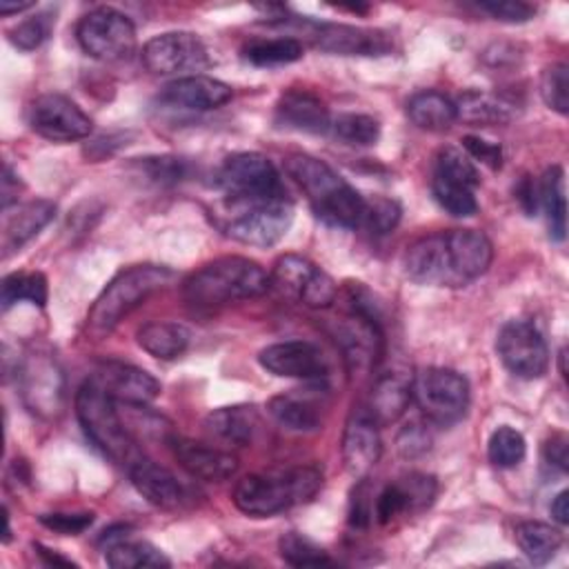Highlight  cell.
I'll use <instances>...</instances> for the list:
<instances>
[{"instance_id":"14","label":"cell","mask_w":569,"mask_h":569,"mask_svg":"<svg viewBox=\"0 0 569 569\" xmlns=\"http://www.w3.org/2000/svg\"><path fill=\"white\" fill-rule=\"evenodd\" d=\"M293 222V204L289 198H273L242 204L238 216L229 220L227 236L249 247H273L284 238Z\"/></svg>"},{"instance_id":"28","label":"cell","mask_w":569,"mask_h":569,"mask_svg":"<svg viewBox=\"0 0 569 569\" xmlns=\"http://www.w3.org/2000/svg\"><path fill=\"white\" fill-rule=\"evenodd\" d=\"M56 216V204L51 200H31L18 204L13 213L7 211L4 216V231H2V249L4 258L38 236Z\"/></svg>"},{"instance_id":"8","label":"cell","mask_w":569,"mask_h":569,"mask_svg":"<svg viewBox=\"0 0 569 569\" xmlns=\"http://www.w3.org/2000/svg\"><path fill=\"white\" fill-rule=\"evenodd\" d=\"M411 400L436 425H453L465 418L471 400L462 373L445 367H427L411 378Z\"/></svg>"},{"instance_id":"16","label":"cell","mask_w":569,"mask_h":569,"mask_svg":"<svg viewBox=\"0 0 569 569\" xmlns=\"http://www.w3.org/2000/svg\"><path fill=\"white\" fill-rule=\"evenodd\" d=\"M27 122L31 131L51 142L82 140L91 133V118L62 93H42L31 100L27 109Z\"/></svg>"},{"instance_id":"43","label":"cell","mask_w":569,"mask_h":569,"mask_svg":"<svg viewBox=\"0 0 569 569\" xmlns=\"http://www.w3.org/2000/svg\"><path fill=\"white\" fill-rule=\"evenodd\" d=\"M400 216H402V209L393 198L378 196L373 200H367L360 227H365L367 231H371L376 236H385L398 227Z\"/></svg>"},{"instance_id":"33","label":"cell","mask_w":569,"mask_h":569,"mask_svg":"<svg viewBox=\"0 0 569 569\" xmlns=\"http://www.w3.org/2000/svg\"><path fill=\"white\" fill-rule=\"evenodd\" d=\"M318 271L320 267L313 264L309 258L298 253H284L273 262L269 280H271V287H276L282 296L300 302L307 287L318 276Z\"/></svg>"},{"instance_id":"40","label":"cell","mask_w":569,"mask_h":569,"mask_svg":"<svg viewBox=\"0 0 569 569\" xmlns=\"http://www.w3.org/2000/svg\"><path fill=\"white\" fill-rule=\"evenodd\" d=\"M278 553L291 567L333 565V558L322 547H318L311 538H307V536H302L298 531H287V533L280 536Z\"/></svg>"},{"instance_id":"7","label":"cell","mask_w":569,"mask_h":569,"mask_svg":"<svg viewBox=\"0 0 569 569\" xmlns=\"http://www.w3.org/2000/svg\"><path fill=\"white\" fill-rule=\"evenodd\" d=\"M218 187L233 204H249L282 198L284 187L276 164L258 151H240L224 158L218 169Z\"/></svg>"},{"instance_id":"47","label":"cell","mask_w":569,"mask_h":569,"mask_svg":"<svg viewBox=\"0 0 569 569\" xmlns=\"http://www.w3.org/2000/svg\"><path fill=\"white\" fill-rule=\"evenodd\" d=\"M93 518L96 516L91 511H80V513L56 511V513H42L38 520H40V525H44L47 529H51L60 536H78L91 527Z\"/></svg>"},{"instance_id":"10","label":"cell","mask_w":569,"mask_h":569,"mask_svg":"<svg viewBox=\"0 0 569 569\" xmlns=\"http://www.w3.org/2000/svg\"><path fill=\"white\" fill-rule=\"evenodd\" d=\"M327 331L340 347L345 365L351 376L369 373L382 356V329L378 318L351 309L327 322Z\"/></svg>"},{"instance_id":"38","label":"cell","mask_w":569,"mask_h":569,"mask_svg":"<svg viewBox=\"0 0 569 569\" xmlns=\"http://www.w3.org/2000/svg\"><path fill=\"white\" fill-rule=\"evenodd\" d=\"M476 187L465 184L460 180L431 176V193L433 200L451 216L456 218H469L478 213V200H476Z\"/></svg>"},{"instance_id":"42","label":"cell","mask_w":569,"mask_h":569,"mask_svg":"<svg viewBox=\"0 0 569 569\" xmlns=\"http://www.w3.org/2000/svg\"><path fill=\"white\" fill-rule=\"evenodd\" d=\"M540 96L549 109L560 116L569 111V67L565 62H553L542 69Z\"/></svg>"},{"instance_id":"54","label":"cell","mask_w":569,"mask_h":569,"mask_svg":"<svg viewBox=\"0 0 569 569\" xmlns=\"http://www.w3.org/2000/svg\"><path fill=\"white\" fill-rule=\"evenodd\" d=\"M549 511H551L553 520H556L560 527H565V525L569 522V491H567V489H562V491L553 498Z\"/></svg>"},{"instance_id":"30","label":"cell","mask_w":569,"mask_h":569,"mask_svg":"<svg viewBox=\"0 0 569 569\" xmlns=\"http://www.w3.org/2000/svg\"><path fill=\"white\" fill-rule=\"evenodd\" d=\"M538 204L545 211L549 238L562 242L567 236V187L560 164L549 167L538 182Z\"/></svg>"},{"instance_id":"46","label":"cell","mask_w":569,"mask_h":569,"mask_svg":"<svg viewBox=\"0 0 569 569\" xmlns=\"http://www.w3.org/2000/svg\"><path fill=\"white\" fill-rule=\"evenodd\" d=\"M478 9L489 13L493 20L500 22H527L536 16V7L522 0H489V2H478Z\"/></svg>"},{"instance_id":"29","label":"cell","mask_w":569,"mask_h":569,"mask_svg":"<svg viewBox=\"0 0 569 569\" xmlns=\"http://www.w3.org/2000/svg\"><path fill=\"white\" fill-rule=\"evenodd\" d=\"M456 116L462 122L469 124H507L516 118V104L498 93L480 91V89H469L462 91L456 100Z\"/></svg>"},{"instance_id":"5","label":"cell","mask_w":569,"mask_h":569,"mask_svg":"<svg viewBox=\"0 0 569 569\" xmlns=\"http://www.w3.org/2000/svg\"><path fill=\"white\" fill-rule=\"evenodd\" d=\"M171 280L173 271L162 264H136L122 269L91 305L84 325L87 336H91V340L109 336L136 307L164 289Z\"/></svg>"},{"instance_id":"36","label":"cell","mask_w":569,"mask_h":569,"mask_svg":"<svg viewBox=\"0 0 569 569\" xmlns=\"http://www.w3.org/2000/svg\"><path fill=\"white\" fill-rule=\"evenodd\" d=\"M104 560L113 569H142V567H171V560L147 540H118L104 547Z\"/></svg>"},{"instance_id":"11","label":"cell","mask_w":569,"mask_h":569,"mask_svg":"<svg viewBox=\"0 0 569 569\" xmlns=\"http://www.w3.org/2000/svg\"><path fill=\"white\" fill-rule=\"evenodd\" d=\"M298 31L302 38L325 53L338 56H387L393 49V40L382 29H365L342 22H316L300 20Z\"/></svg>"},{"instance_id":"48","label":"cell","mask_w":569,"mask_h":569,"mask_svg":"<svg viewBox=\"0 0 569 569\" xmlns=\"http://www.w3.org/2000/svg\"><path fill=\"white\" fill-rule=\"evenodd\" d=\"M462 147H465L469 158L487 164L489 169H500V164H502V149H500V144H496L491 140H485L480 136H465L462 138Z\"/></svg>"},{"instance_id":"23","label":"cell","mask_w":569,"mask_h":569,"mask_svg":"<svg viewBox=\"0 0 569 569\" xmlns=\"http://www.w3.org/2000/svg\"><path fill=\"white\" fill-rule=\"evenodd\" d=\"M231 98L233 91L227 82L202 73L180 76L167 82L160 91L162 104L184 111H211L227 104Z\"/></svg>"},{"instance_id":"25","label":"cell","mask_w":569,"mask_h":569,"mask_svg":"<svg viewBox=\"0 0 569 569\" xmlns=\"http://www.w3.org/2000/svg\"><path fill=\"white\" fill-rule=\"evenodd\" d=\"M276 124L291 131L325 136L329 133L331 116L318 96L309 91L291 89L282 93V98L276 104Z\"/></svg>"},{"instance_id":"19","label":"cell","mask_w":569,"mask_h":569,"mask_svg":"<svg viewBox=\"0 0 569 569\" xmlns=\"http://www.w3.org/2000/svg\"><path fill=\"white\" fill-rule=\"evenodd\" d=\"M127 471L136 491L158 509L176 511L187 507L191 500L187 485L173 471L149 458H136Z\"/></svg>"},{"instance_id":"15","label":"cell","mask_w":569,"mask_h":569,"mask_svg":"<svg viewBox=\"0 0 569 569\" xmlns=\"http://www.w3.org/2000/svg\"><path fill=\"white\" fill-rule=\"evenodd\" d=\"M18 387L27 409L40 418H56L64 405V376L49 353H29L18 369Z\"/></svg>"},{"instance_id":"39","label":"cell","mask_w":569,"mask_h":569,"mask_svg":"<svg viewBox=\"0 0 569 569\" xmlns=\"http://www.w3.org/2000/svg\"><path fill=\"white\" fill-rule=\"evenodd\" d=\"M329 133L351 147H369L380 138V122L369 113H338L331 118Z\"/></svg>"},{"instance_id":"12","label":"cell","mask_w":569,"mask_h":569,"mask_svg":"<svg viewBox=\"0 0 569 569\" xmlns=\"http://www.w3.org/2000/svg\"><path fill=\"white\" fill-rule=\"evenodd\" d=\"M496 351L507 371L522 380L542 378L549 369V349L540 329L529 320H509L500 327Z\"/></svg>"},{"instance_id":"6","label":"cell","mask_w":569,"mask_h":569,"mask_svg":"<svg viewBox=\"0 0 569 569\" xmlns=\"http://www.w3.org/2000/svg\"><path fill=\"white\" fill-rule=\"evenodd\" d=\"M76 416L84 436L104 458L122 467H129L136 458H140L136 440L118 411V402L109 398L91 378L84 380L76 393Z\"/></svg>"},{"instance_id":"4","label":"cell","mask_w":569,"mask_h":569,"mask_svg":"<svg viewBox=\"0 0 569 569\" xmlns=\"http://www.w3.org/2000/svg\"><path fill=\"white\" fill-rule=\"evenodd\" d=\"M322 487V471L313 465L249 473L233 489V505L253 518H269L311 500Z\"/></svg>"},{"instance_id":"13","label":"cell","mask_w":569,"mask_h":569,"mask_svg":"<svg viewBox=\"0 0 569 569\" xmlns=\"http://www.w3.org/2000/svg\"><path fill=\"white\" fill-rule=\"evenodd\" d=\"M140 60L147 71L156 76H193L211 64L204 42L191 31H167L153 36L144 42Z\"/></svg>"},{"instance_id":"27","label":"cell","mask_w":569,"mask_h":569,"mask_svg":"<svg viewBox=\"0 0 569 569\" xmlns=\"http://www.w3.org/2000/svg\"><path fill=\"white\" fill-rule=\"evenodd\" d=\"M207 431L233 447H247L256 440L258 429H260V413L253 405H229V407H218L204 418Z\"/></svg>"},{"instance_id":"55","label":"cell","mask_w":569,"mask_h":569,"mask_svg":"<svg viewBox=\"0 0 569 569\" xmlns=\"http://www.w3.org/2000/svg\"><path fill=\"white\" fill-rule=\"evenodd\" d=\"M33 549H36V553L42 558V562L44 565H53V567H76V562L71 560V558H64V556H60L58 551H51L49 547H44V545H40V542H36L33 545Z\"/></svg>"},{"instance_id":"56","label":"cell","mask_w":569,"mask_h":569,"mask_svg":"<svg viewBox=\"0 0 569 569\" xmlns=\"http://www.w3.org/2000/svg\"><path fill=\"white\" fill-rule=\"evenodd\" d=\"M33 2H9V0H0V13L2 16H11V13H20L31 9Z\"/></svg>"},{"instance_id":"45","label":"cell","mask_w":569,"mask_h":569,"mask_svg":"<svg viewBox=\"0 0 569 569\" xmlns=\"http://www.w3.org/2000/svg\"><path fill=\"white\" fill-rule=\"evenodd\" d=\"M138 169L144 176V180H149L153 184H176L184 178V171H187L184 160L173 158V156L140 158Z\"/></svg>"},{"instance_id":"41","label":"cell","mask_w":569,"mask_h":569,"mask_svg":"<svg viewBox=\"0 0 569 569\" xmlns=\"http://www.w3.org/2000/svg\"><path fill=\"white\" fill-rule=\"evenodd\" d=\"M525 453H527V442L518 429L502 425L489 436L487 456L491 465L500 469H513L525 460Z\"/></svg>"},{"instance_id":"35","label":"cell","mask_w":569,"mask_h":569,"mask_svg":"<svg viewBox=\"0 0 569 569\" xmlns=\"http://www.w3.org/2000/svg\"><path fill=\"white\" fill-rule=\"evenodd\" d=\"M305 47L293 36L256 38L242 47V58L253 67H280L300 60Z\"/></svg>"},{"instance_id":"52","label":"cell","mask_w":569,"mask_h":569,"mask_svg":"<svg viewBox=\"0 0 569 569\" xmlns=\"http://www.w3.org/2000/svg\"><path fill=\"white\" fill-rule=\"evenodd\" d=\"M516 198L527 216H533L538 209V184L531 182L529 176H525L516 187Z\"/></svg>"},{"instance_id":"51","label":"cell","mask_w":569,"mask_h":569,"mask_svg":"<svg viewBox=\"0 0 569 569\" xmlns=\"http://www.w3.org/2000/svg\"><path fill=\"white\" fill-rule=\"evenodd\" d=\"M567 436L565 433H553L545 445H542V456L545 460L556 467L558 471H567L569 469V456H567Z\"/></svg>"},{"instance_id":"37","label":"cell","mask_w":569,"mask_h":569,"mask_svg":"<svg viewBox=\"0 0 569 569\" xmlns=\"http://www.w3.org/2000/svg\"><path fill=\"white\" fill-rule=\"evenodd\" d=\"M47 296H49L47 278L40 271L9 273V276H4L2 287H0V302H2L4 311L11 309L16 302H22V300H27L31 305H38V307H44Z\"/></svg>"},{"instance_id":"18","label":"cell","mask_w":569,"mask_h":569,"mask_svg":"<svg viewBox=\"0 0 569 569\" xmlns=\"http://www.w3.org/2000/svg\"><path fill=\"white\" fill-rule=\"evenodd\" d=\"M438 482L429 473H407L380 489L373 500V518L380 525H389L393 518L407 511H420L436 498Z\"/></svg>"},{"instance_id":"26","label":"cell","mask_w":569,"mask_h":569,"mask_svg":"<svg viewBox=\"0 0 569 569\" xmlns=\"http://www.w3.org/2000/svg\"><path fill=\"white\" fill-rule=\"evenodd\" d=\"M411 402V378L398 371L382 373L369 393L365 411L378 427L396 422Z\"/></svg>"},{"instance_id":"9","label":"cell","mask_w":569,"mask_h":569,"mask_svg":"<svg viewBox=\"0 0 569 569\" xmlns=\"http://www.w3.org/2000/svg\"><path fill=\"white\" fill-rule=\"evenodd\" d=\"M82 51L102 62L127 60L136 49V27L129 16L113 7H98L84 13L76 27Z\"/></svg>"},{"instance_id":"34","label":"cell","mask_w":569,"mask_h":569,"mask_svg":"<svg viewBox=\"0 0 569 569\" xmlns=\"http://www.w3.org/2000/svg\"><path fill=\"white\" fill-rule=\"evenodd\" d=\"M513 538H516V545L520 547V551L533 565L549 562L565 542L562 531L558 527H551V525L540 522V520L518 522V527L513 531Z\"/></svg>"},{"instance_id":"44","label":"cell","mask_w":569,"mask_h":569,"mask_svg":"<svg viewBox=\"0 0 569 569\" xmlns=\"http://www.w3.org/2000/svg\"><path fill=\"white\" fill-rule=\"evenodd\" d=\"M53 27V18L51 13H36L22 22H18L11 31H9V40L13 47H18L20 51H33L38 49L51 33Z\"/></svg>"},{"instance_id":"50","label":"cell","mask_w":569,"mask_h":569,"mask_svg":"<svg viewBox=\"0 0 569 569\" xmlns=\"http://www.w3.org/2000/svg\"><path fill=\"white\" fill-rule=\"evenodd\" d=\"M429 442H431V438H429V433L422 427H418V425L409 427L407 425V429H402V433L398 438V449H400L402 456L413 458V456L427 451Z\"/></svg>"},{"instance_id":"20","label":"cell","mask_w":569,"mask_h":569,"mask_svg":"<svg viewBox=\"0 0 569 569\" xmlns=\"http://www.w3.org/2000/svg\"><path fill=\"white\" fill-rule=\"evenodd\" d=\"M91 380L118 405H149L160 396V382L149 371L118 360L102 362Z\"/></svg>"},{"instance_id":"2","label":"cell","mask_w":569,"mask_h":569,"mask_svg":"<svg viewBox=\"0 0 569 569\" xmlns=\"http://www.w3.org/2000/svg\"><path fill=\"white\" fill-rule=\"evenodd\" d=\"M284 171L302 189L318 220L340 229L362 224L367 200L325 160L309 153H291L284 160Z\"/></svg>"},{"instance_id":"22","label":"cell","mask_w":569,"mask_h":569,"mask_svg":"<svg viewBox=\"0 0 569 569\" xmlns=\"http://www.w3.org/2000/svg\"><path fill=\"white\" fill-rule=\"evenodd\" d=\"M167 445L171 447V453L180 462V467L193 478L207 482H222L238 471V458L227 449H218L173 433L167 438Z\"/></svg>"},{"instance_id":"21","label":"cell","mask_w":569,"mask_h":569,"mask_svg":"<svg viewBox=\"0 0 569 569\" xmlns=\"http://www.w3.org/2000/svg\"><path fill=\"white\" fill-rule=\"evenodd\" d=\"M327 409V389H291L273 396L267 402L269 416L287 431L311 433L322 427V413Z\"/></svg>"},{"instance_id":"31","label":"cell","mask_w":569,"mask_h":569,"mask_svg":"<svg viewBox=\"0 0 569 569\" xmlns=\"http://www.w3.org/2000/svg\"><path fill=\"white\" fill-rule=\"evenodd\" d=\"M136 340L149 356L158 360H173L187 351L191 331L180 322L153 320L138 329Z\"/></svg>"},{"instance_id":"1","label":"cell","mask_w":569,"mask_h":569,"mask_svg":"<svg viewBox=\"0 0 569 569\" xmlns=\"http://www.w3.org/2000/svg\"><path fill=\"white\" fill-rule=\"evenodd\" d=\"M493 258L489 238L478 229L429 233L411 242L402 256L405 276L418 284L467 287Z\"/></svg>"},{"instance_id":"49","label":"cell","mask_w":569,"mask_h":569,"mask_svg":"<svg viewBox=\"0 0 569 569\" xmlns=\"http://www.w3.org/2000/svg\"><path fill=\"white\" fill-rule=\"evenodd\" d=\"M371 520H373V498H371L369 485L360 480L349 502V522L353 527H369Z\"/></svg>"},{"instance_id":"53","label":"cell","mask_w":569,"mask_h":569,"mask_svg":"<svg viewBox=\"0 0 569 569\" xmlns=\"http://www.w3.org/2000/svg\"><path fill=\"white\" fill-rule=\"evenodd\" d=\"M18 189H22L20 178L11 171L9 164H4V171H2V209L4 211L11 207V202H18Z\"/></svg>"},{"instance_id":"24","label":"cell","mask_w":569,"mask_h":569,"mask_svg":"<svg viewBox=\"0 0 569 569\" xmlns=\"http://www.w3.org/2000/svg\"><path fill=\"white\" fill-rule=\"evenodd\" d=\"M378 425L365 411V407L351 411L342 431V460L351 476H367L382 453Z\"/></svg>"},{"instance_id":"17","label":"cell","mask_w":569,"mask_h":569,"mask_svg":"<svg viewBox=\"0 0 569 569\" xmlns=\"http://www.w3.org/2000/svg\"><path fill=\"white\" fill-rule=\"evenodd\" d=\"M258 362L273 376L298 378L307 382H322L329 376V362L320 347L307 340H284L264 347Z\"/></svg>"},{"instance_id":"3","label":"cell","mask_w":569,"mask_h":569,"mask_svg":"<svg viewBox=\"0 0 569 569\" xmlns=\"http://www.w3.org/2000/svg\"><path fill=\"white\" fill-rule=\"evenodd\" d=\"M271 287L269 273L244 256H222L196 269L182 282V296L193 307H224L258 298Z\"/></svg>"},{"instance_id":"32","label":"cell","mask_w":569,"mask_h":569,"mask_svg":"<svg viewBox=\"0 0 569 569\" xmlns=\"http://www.w3.org/2000/svg\"><path fill=\"white\" fill-rule=\"evenodd\" d=\"M407 116L418 129L425 131H445L458 120L453 100L433 89L413 93L407 102Z\"/></svg>"}]
</instances>
